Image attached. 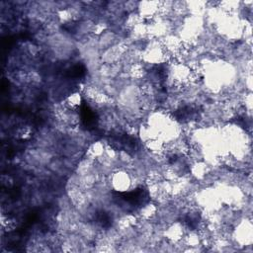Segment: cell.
I'll return each instance as SVG.
<instances>
[{"label": "cell", "instance_id": "6da1fadb", "mask_svg": "<svg viewBox=\"0 0 253 253\" xmlns=\"http://www.w3.org/2000/svg\"><path fill=\"white\" fill-rule=\"evenodd\" d=\"M112 185L114 188H116L118 191H125L129 188L131 185V177L124 171H119L115 173L112 178Z\"/></svg>", "mask_w": 253, "mask_h": 253}]
</instances>
